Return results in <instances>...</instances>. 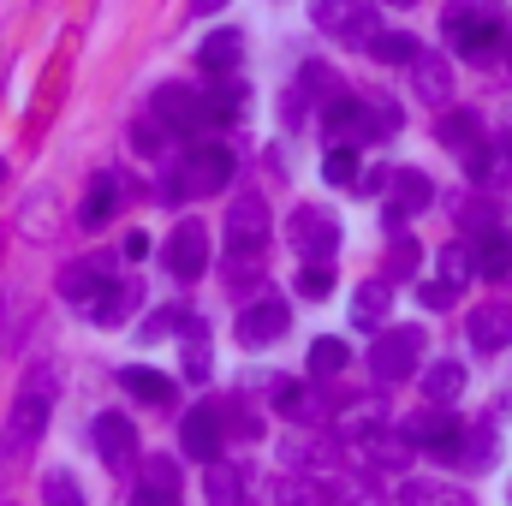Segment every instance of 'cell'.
Wrapping results in <instances>:
<instances>
[{"label": "cell", "mask_w": 512, "mask_h": 506, "mask_svg": "<svg viewBox=\"0 0 512 506\" xmlns=\"http://www.w3.org/2000/svg\"><path fill=\"white\" fill-rule=\"evenodd\" d=\"M54 393H60V381H54L48 364H36L18 381V399H12V417H6V435H0V465H18V459L36 453V441L54 417Z\"/></svg>", "instance_id": "cell-1"}, {"label": "cell", "mask_w": 512, "mask_h": 506, "mask_svg": "<svg viewBox=\"0 0 512 506\" xmlns=\"http://www.w3.org/2000/svg\"><path fill=\"white\" fill-rule=\"evenodd\" d=\"M227 185H233V149L227 143H191L161 197H215Z\"/></svg>", "instance_id": "cell-2"}, {"label": "cell", "mask_w": 512, "mask_h": 506, "mask_svg": "<svg viewBox=\"0 0 512 506\" xmlns=\"http://www.w3.org/2000/svg\"><path fill=\"white\" fill-rule=\"evenodd\" d=\"M441 30H447L453 54H459V60H471V66L495 60V48L507 42V30H501V24H495V12H483V6H447Z\"/></svg>", "instance_id": "cell-3"}, {"label": "cell", "mask_w": 512, "mask_h": 506, "mask_svg": "<svg viewBox=\"0 0 512 506\" xmlns=\"http://www.w3.org/2000/svg\"><path fill=\"white\" fill-rule=\"evenodd\" d=\"M423 364V328H382L376 346H370V376L393 387V381H411V370Z\"/></svg>", "instance_id": "cell-4"}, {"label": "cell", "mask_w": 512, "mask_h": 506, "mask_svg": "<svg viewBox=\"0 0 512 506\" xmlns=\"http://www.w3.org/2000/svg\"><path fill=\"white\" fill-rule=\"evenodd\" d=\"M286 245L304 256V262H334V251H340V221L328 215V209H292L286 215Z\"/></svg>", "instance_id": "cell-5"}, {"label": "cell", "mask_w": 512, "mask_h": 506, "mask_svg": "<svg viewBox=\"0 0 512 506\" xmlns=\"http://www.w3.org/2000/svg\"><path fill=\"white\" fill-rule=\"evenodd\" d=\"M149 114L173 131V137H197V131L215 126V114H209V96H203V90H185V84H161Z\"/></svg>", "instance_id": "cell-6"}, {"label": "cell", "mask_w": 512, "mask_h": 506, "mask_svg": "<svg viewBox=\"0 0 512 506\" xmlns=\"http://www.w3.org/2000/svg\"><path fill=\"white\" fill-rule=\"evenodd\" d=\"M310 18H316V30H328V36H346L352 48H364V42L382 30L370 0H310Z\"/></svg>", "instance_id": "cell-7"}, {"label": "cell", "mask_w": 512, "mask_h": 506, "mask_svg": "<svg viewBox=\"0 0 512 506\" xmlns=\"http://www.w3.org/2000/svg\"><path fill=\"white\" fill-rule=\"evenodd\" d=\"M459 417H447V405H423V411H411L405 423H399V435L411 441V447H423V453H441V459H453V447H459Z\"/></svg>", "instance_id": "cell-8"}, {"label": "cell", "mask_w": 512, "mask_h": 506, "mask_svg": "<svg viewBox=\"0 0 512 506\" xmlns=\"http://www.w3.org/2000/svg\"><path fill=\"white\" fill-rule=\"evenodd\" d=\"M161 262H167L173 280H197L209 268V227L203 221H179L167 233V245H161Z\"/></svg>", "instance_id": "cell-9"}, {"label": "cell", "mask_w": 512, "mask_h": 506, "mask_svg": "<svg viewBox=\"0 0 512 506\" xmlns=\"http://www.w3.org/2000/svg\"><path fill=\"white\" fill-rule=\"evenodd\" d=\"M441 143H447V149H453V155H459L477 179L489 173V137H483V120H477V114L447 108V114H441Z\"/></svg>", "instance_id": "cell-10"}, {"label": "cell", "mask_w": 512, "mask_h": 506, "mask_svg": "<svg viewBox=\"0 0 512 506\" xmlns=\"http://www.w3.org/2000/svg\"><path fill=\"white\" fill-rule=\"evenodd\" d=\"M90 441H96V453H102L108 471H131L137 465V423H131L126 411H102L90 423Z\"/></svg>", "instance_id": "cell-11"}, {"label": "cell", "mask_w": 512, "mask_h": 506, "mask_svg": "<svg viewBox=\"0 0 512 506\" xmlns=\"http://www.w3.org/2000/svg\"><path fill=\"white\" fill-rule=\"evenodd\" d=\"M387 185H393V191H382L387 227H405V215H417V209H429V203H435V179H429V173H417V167L387 173Z\"/></svg>", "instance_id": "cell-12"}, {"label": "cell", "mask_w": 512, "mask_h": 506, "mask_svg": "<svg viewBox=\"0 0 512 506\" xmlns=\"http://www.w3.org/2000/svg\"><path fill=\"white\" fill-rule=\"evenodd\" d=\"M268 245V203L245 191V197H233V209H227V251H256L262 256Z\"/></svg>", "instance_id": "cell-13"}, {"label": "cell", "mask_w": 512, "mask_h": 506, "mask_svg": "<svg viewBox=\"0 0 512 506\" xmlns=\"http://www.w3.org/2000/svg\"><path fill=\"white\" fill-rule=\"evenodd\" d=\"M108 280H114V262H108V256H78V262L60 268V298L78 304V310H90Z\"/></svg>", "instance_id": "cell-14"}, {"label": "cell", "mask_w": 512, "mask_h": 506, "mask_svg": "<svg viewBox=\"0 0 512 506\" xmlns=\"http://www.w3.org/2000/svg\"><path fill=\"white\" fill-rule=\"evenodd\" d=\"M286 328H292V310H286L280 298H262V304H251V310L239 316V328H233V334H239V346H245V352H262V346H274Z\"/></svg>", "instance_id": "cell-15"}, {"label": "cell", "mask_w": 512, "mask_h": 506, "mask_svg": "<svg viewBox=\"0 0 512 506\" xmlns=\"http://www.w3.org/2000/svg\"><path fill=\"white\" fill-rule=\"evenodd\" d=\"M405 72H411V90H417L429 108H447V102H453V72H447V60H441L435 48L417 42V54L405 60Z\"/></svg>", "instance_id": "cell-16"}, {"label": "cell", "mask_w": 512, "mask_h": 506, "mask_svg": "<svg viewBox=\"0 0 512 506\" xmlns=\"http://www.w3.org/2000/svg\"><path fill=\"white\" fill-rule=\"evenodd\" d=\"M340 441H370L376 429H387V405L382 393H358V399H346L340 411H334V423H328Z\"/></svg>", "instance_id": "cell-17"}, {"label": "cell", "mask_w": 512, "mask_h": 506, "mask_svg": "<svg viewBox=\"0 0 512 506\" xmlns=\"http://www.w3.org/2000/svg\"><path fill=\"white\" fill-rule=\"evenodd\" d=\"M179 441H185V459L215 465V459H221V405H197V411L185 417Z\"/></svg>", "instance_id": "cell-18"}, {"label": "cell", "mask_w": 512, "mask_h": 506, "mask_svg": "<svg viewBox=\"0 0 512 506\" xmlns=\"http://www.w3.org/2000/svg\"><path fill=\"white\" fill-rule=\"evenodd\" d=\"M465 334H471L477 352H507L512 346V304H501V298H495V304H477Z\"/></svg>", "instance_id": "cell-19"}, {"label": "cell", "mask_w": 512, "mask_h": 506, "mask_svg": "<svg viewBox=\"0 0 512 506\" xmlns=\"http://www.w3.org/2000/svg\"><path fill=\"white\" fill-rule=\"evenodd\" d=\"M137 310H143V286H137V280H108L102 298L90 304V316H96L102 328H120L126 316H137Z\"/></svg>", "instance_id": "cell-20"}, {"label": "cell", "mask_w": 512, "mask_h": 506, "mask_svg": "<svg viewBox=\"0 0 512 506\" xmlns=\"http://www.w3.org/2000/svg\"><path fill=\"white\" fill-rule=\"evenodd\" d=\"M471 262H477L483 280H507L512 274V239L501 227H483V233L471 239Z\"/></svg>", "instance_id": "cell-21"}, {"label": "cell", "mask_w": 512, "mask_h": 506, "mask_svg": "<svg viewBox=\"0 0 512 506\" xmlns=\"http://www.w3.org/2000/svg\"><path fill=\"white\" fill-rule=\"evenodd\" d=\"M495 453H501L495 429H489V423H477V429L465 423V429H459V447H453V465H459V471H489Z\"/></svg>", "instance_id": "cell-22"}, {"label": "cell", "mask_w": 512, "mask_h": 506, "mask_svg": "<svg viewBox=\"0 0 512 506\" xmlns=\"http://www.w3.org/2000/svg\"><path fill=\"white\" fill-rule=\"evenodd\" d=\"M179 364H185V381H209L215 370V346H209V328L197 322V316H185V346H179Z\"/></svg>", "instance_id": "cell-23"}, {"label": "cell", "mask_w": 512, "mask_h": 506, "mask_svg": "<svg viewBox=\"0 0 512 506\" xmlns=\"http://www.w3.org/2000/svg\"><path fill=\"white\" fill-rule=\"evenodd\" d=\"M239 60H245V36H239V30H215V36L197 48V66H203V72H215V78L239 72Z\"/></svg>", "instance_id": "cell-24"}, {"label": "cell", "mask_w": 512, "mask_h": 506, "mask_svg": "<svg viewBox=\"0 0 512 506\" xmlns=\"http://www.w3.org/2000/svg\"><path fill=\"white\" fill-rule=\"evenodd\" d=\"M120 197H126V191H120V173H102V179L90 185V197H84L78 221H84V227H102V221H108V215L120 209Z\"/></svg>", "instance_id": "cell-25"}, {"label": "cell", "mask_w": 512, "mask_h": 506, "mask_svg": "<svg viewBox=\"0 0 512 506\" xmlns=\"http://www.w3.org/2000/svg\"><path fill=\"white\" fill-rule=\"evenodd\" d=\"M387 310H393L387 280H364V286H358V298H352V322H358V328H382Z\"/></svg>", "instance_id": "cell-26"}, {"label": "cell", "mask_w": 512, "mask_h": 506, "mask_svg": "<svg viewBox=\"0 0 512 506\" xmlns=\"http://www.w3.org/2000/svg\"><path fill=\"white\" fill-rule=\"evenodd\" d=\"M120 387H126L131 399H143V405H173V381L161 376V370H120Z\"/></svg>", "instance_id": "cell-27"}, {"label": "cell", "mask_w": 512, "mask_h": 506, "mask_svg": "<svg viewBox=\"0 0 512 506\" xmlns=\"http://www.w3.org/2000/svg\"><path fill=\"white\" fill-rule=\"evenodd\" d=\"M203 495L209 506H245V471H233V465H209V477H203Z\"/></svg>", "instance_id": "cell-28"}, {"label": "cell", "mask_w": 512, "mask_h": 506, "mask_svg": "<svg viewBox=\"0 0 512 506\" xmlns=\"http://www.w3.org/2000/svg\"><path fill=\"white\" fill-rule=\"evenodd\" d=\"M459 387H465V370H459L453 358H441V364L423 370V399H429V405H453Z\"/></svg>", "instance_id": "cell-29"}, {"label": "cell", "mask_w": 512, "mask_h": 506, "mask_svg": "<svg viewBox=\"0 0 512 506\" xmlns=\"http://www.w3.org/2000/svg\"><path fill=\"white\" fill-rule=\"evenodd\" d=\"M411 453H417V447H411L399 429H376V435H370V465H382V471H405Z\"/></svg>", "instance_id": "cell-30"}, {"label": "cell", "mask_w": 512, "mask_h": 506, "mask_svg": "<svg viewBox=\"0 0 512 506\" xmlns=\"http://www.w3.org/2000/svg\"><path fill=\"white\" fill-rule=\"evenodd\" d=\"M364 54H370V60H382V66H405V60L417 54V42H411V36H399V30H376V36L364 42Z\"/></svg>", "instance_id": "cell-31"}, {"label": "cell", "mask_w": 512, "mask_h": 506, "mask_svg": "<svg viewBox=\"0 0 512 506\" xmlns=\"http://www.w3.org/2000/svg\"><path fill=\"white\" fill-rule=\"evenodd\" d=\"M42 506H90L72 471H42Z\"/></svg>", "instance_id": "cell-32"}, {"label": "cell", "mask_w": 512, "mask_h": 506, "mask_svg": "<svg viewBox=\"0 0 512 506\" xmlns=\"http://www.w3.org/2000/svg\"><path fill=\"white\" fill-rule=\"evenodd\" d=\"M137 489H155V495H179V465H173L167 453L143 459V477H137Z\"/></svg>", "instance_id": "cell-33"}, {"label": "cell", "mask_w": 512, "mask_h": 506, "mask_svg": "<svg viewBox=\"0 0 512 506\" xmlns=\"http://www.w3.org/2000/svg\"><path fill=\"white\" fill-rule=\"evenodd\" d=\"M346 358H352V352H346V340H316V346H310V376H316V381L340 376V370H346Z\"/></svg>", "instance_id": "cell-34"}, {"label": "cell", "mask_w": 512, "mask_h": 506, "mask_svg": "<svg viewBox=\"0 0 512 506\" xmlns=\"http://www.w3.org/2000/svg\"><path fill=\"white\" fill-rule=\"evenodd\" d=\"M322 179H334V185H358V149H352V143H334V149L322 155Z\"/></svg>", "instance_id": "cell-35"}, {"label": "cell", "mask_w": 512, "mask_h": 506, "mask_svg": "<svg viewBox=\"0 0 512 506\" xmlns=\"http://www.w3.org/2000/svg\"><path fill=\"white\" fill-rule=\"evenodd\" d=\"M405 506H471V495L441 489V483H411V489H405Z\"/></svg>", "instance_id": "cell-36"}, {"label": "cell", "mask_w": 512, "mask_h": 506, "mask_svg": "<svg viewBox=\"0 0 512 506\" xmlns=\"http://www.w3.org/2000/svg\"><path fill=\"white\" fill-rule=\"evenodd\" d=\"M274 495H280V506H322L316 477H280V483H274Z\"/></svg>", "instance_id": "cell-37"}, {"label": "cell", "mask_w": 512, "mask_h": 506, "mask_svg": "<svg viewBox=\"0 0 512 506\" xmlns=\"http://www.w3.org/2000/svg\"><path fill=\"white\" fill-rule=\"evenodd\" d=\"M471 274H477V262H471V245H447V251H441V280H447V286H465Z\"/></svg>", "instance_id": "cell-38"}, {"label": "cell", "mask_w": 512, "mask_h": 506, "mask_svg": "<svg viewBox=\"0 0 512 506\" xmlns=\"http://www.w3.org/2000/svg\"><path fill=\"white\" fill-rule=\"evenodd\" d=\"M328 286H334V262H304L298 268V292L304 298H328Z\"/></svg>", "instance_id": "cell-39"}, {"label": "cell", "mask_w": 512, "mask_h": 506, "mask_svg": "<svg viewBox=\"0 0 512 506\" xmlns=\"http://www.w3.org/2000/svg\"><path fill=\"white\" fill-rule=\"evenodd\" d=\"M304 90H322L316 102L328 108L334 96H346V84H340V72H328V66H304Z\"/></svg>", "instance_id": "cell-40"}, {"label": "cell", "mask_w": 512, "mask_h": 506, "mask_svg": "<svg viewBox=\"0 0 512 506\" xmlns=\"http://www.w3.org/2000/svg\"><path fill=\"white\" fill-rule=\"evenodd\" d=\"M417 298H423L429 310H453V304H459V286H447V280H423Z\"/></svg>", "instance_id": "cell-41"}, {"label": "cell", "mask_w": 512, "mask_h": 506, "mask_svg": "<svg viewBox=\"0 0 512 506\" xmlns=\"http://www.w3.org/2000/svg\"><path fill=\"white\" fill-rule=\"evenodd\" d=\"M161 137H173V131L161 126V120H155V114H149V120H143V126L131 131V143H137V149H143V155H161Z\"/></svg>", "instance_id": "cell-42"}, {"label": "cell", "mask_w": 512, "mask_h": 506, "mask_svg": "<svg viewBox=\"0 0 512 506\" xmlns=\"http://www.w3.org/2000/svg\"><path fill=\"white\" fill-rule=\"evenodd\" d=\"M179 322H185V316H179V310H155V316H149V322H143V340H167V334H173V328H179Z\"/></svg>", "instance_id": "cell-43"}, {"label": "cell", "mask_w": 512, "mask_h": 506, "mask_svg": "<svg viewBox=\"0 0 512 506\" xmlns=\"http://www.w3.org/2000/svg\"><path fill=\"white\" fill-rule=\"evenodd\" d=\"M120 251H126V262H143V256H149V233H126Z\"/></svg>", "instance_id": "cell-44"}, {"label": "cell", "mask_w": 512, "mask_h": 506, "mask_svg": "<svg viewBox=\"0 0 512 506\" xmlns=\"http://www.w3.org/2000/svg\"><path fill=\"white\" fill-rule=\"evenodd\" d=\"M131 506H179V495H155V489H137Z\"/></svg>", "instance_id": "cell-45"}, {"label": "cell", "mask_w": 512, "mask_h": 506, "mask_svg": "<svg viewBox=\"0 0 512 506\" xmlns=\"http://www.w3.org/2000/svg\"><path fill=\"white\" fill-rule=\"evenodd\" d=\"M227 0H191V18H209V12H221Z\"/></svg>", "instance_id": "cell-46"}, {"label": "cell", "mask_w": 512, "mask_h": 506, "mask_svg": "<svg viewBox=\"0 0 512 506\" xmlns=\"http://www.w3.org/2000/svg\"><path fill=\"white\" fill-rule=\"evenodd\" d=\"M382 6H417V0H382Z\"/></svg>", "instance_id": "cell-47"}, {"label": "cell", "mask_w": 512, "mask_h": 506, "mask_svg": "<svg viewBox=\"0 0 512 506\" xmlns=\"http://www.w3.org/2000/svg\"><path fill=\"white\" fill-rule=\"evenodd\" d=\"M501 48H507V60H512V30H507V42H501Z\"/></svg>", "instance_id": "cell-48"}, {"label": "cell", "mask_w": 512, "mask_h": 506, "mask_svg": "<svg viewBox=\"0 0 512 506\" xmlns=\"http://www.w3.org/2000/svg\"><path fill=\"white\" fill-rule=\"evenodd\" d=\"M507 149H512V114H507Z\"/></svg>", "instance_id": "cell-49"}, {"label": "cell", "mask_w": 512, "mask_h": 506, "mask_svg": "<svg viewBox=\"0 0 512 506\" xmlns=\"http://www.w3.org/2000/svg\"><path fill=\"white\" fill-rule=\"evenodd\" d=\"M0 185H6V161H0Z\"/></svg>", "instance_id": "cell-50"}, {"label": "cell", "mask_w": 512, "mask_h": 506, "mask_svg": "<svg viewBox=\"0 0 512 506\" xmlns=\"http://www.w3.org/2000/svg\"><path fill=\"white\" fill-rule=\"evenodd\" d=\"M0 506H12V501H0Z\"/></svg>", "instance_id": "cell-51"}]
</instances>
